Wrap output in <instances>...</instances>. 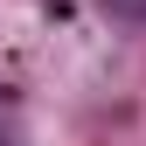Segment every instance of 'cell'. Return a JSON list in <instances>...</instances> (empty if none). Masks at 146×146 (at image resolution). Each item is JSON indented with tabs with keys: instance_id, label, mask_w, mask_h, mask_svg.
<instances>
[{
	"instance_id": "cell-2",
	"label": "cell",
	"mask_w": 146,
	"mask_h": 146,
	"mask_svg": "<svg viewBox=\"0 0 146 146\" xmlns=\"http://www.w3.org/2000/svg\"><path fill=\"white\" fill-rule=\"evenodd\" d=\"M0 146H14V139H7V132H0Z\"/></svg>"
},
{
	"instance_id": "cell-1",
	"label": "cell",
	"mask_w": 146,
	"mask_h": 146,
	"mask_svg": "<svg viewBox=\"0 0 146 146\" xmlns=\"http://www.w3.org/2000/svg\"><path fill=\"white\" fill-rule=\"evenodd\" d=\"M104 14H111L118 28H146V0H98Z\"/></svg>"
}]
</instances>
